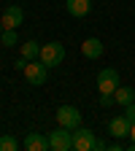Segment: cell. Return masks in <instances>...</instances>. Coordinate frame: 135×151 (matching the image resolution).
Wrapping results in <instances>:
<instances>
[{"instance_id": "cell-8", "label": "cell", "mask_w": 135, "mask_h": 151, "mask_svg": "<svg viewBox=\"0 0 135 151\" xmlns=\"http://www.w3.org/2000/svg\"><path fill=\"white\" fill-rule=\"evenodd\" d=\"M22 19H25V11L19 8V6H8L3 11V16H0V22H3L6 30H16L19 24H22Z\"/></svg>"}, {"instance_id": "cell-2", "label": "cell", "mask_w": 135, "mask_h": 151, "mask_svg": "<svg viewBox=\"0 0 135 151\" xmlns=\"http://www.w3.org/2000/svg\"><path fill=\"white\" fill-rule=\"evenodd\" d=\"M49 146L54 151H73V129L57 124V129L49 132Z\"/></svg>"}, {"instance_id": "cell-5", "label": "cell", "mask_w": 135, "mask_h": 151, "mask_svg": "<svg viewBox=\"0 0 135 151\" xmlns=\"http://www.w3.org/2000/svg\"><path fill=\"white\" fill-rule=\"evenodd\" d=\"M25 78H27L32 86H41V84H46V78H49V68H46L41 60H30L27 68H25Z\"/></svg>"}, {"instance_id": "cell-3", "label": "cell", "mask_w": 135, "mask_h": 151, "mask_svg": "<svg viewBox=\"0 0 135 151\" xmlns=\"http://www.w3.org/2000/svg\"><path fill=\"white\" fill-rule=\"evenodd\" d=\"M57 124L68 127V129L81 127V111L76 105H60V108H57Z\"/></svg>"}, {"instance_id": "cell-9", "label": "cell", "mask_w": 135, "mask_h": 151, "mask_svg": "<svg viewBox=\"0 0 135 151\" xmlns=\"http://www.w3.org/2000/svg\"><path fill=\"white\" fill-rule=\"evenodd\" d=\"M25 148L27 151H49V135H41V132H27L25 138Z\"/></svg>"}, {"instance_id": "cell-1", "label": "cell", "mask_w": 135, "mask_h": 151, "mask_svg": "<svg viewBox=\"0 0 135 151\" xmlns=\"http://www.w3.org/2000/svg\"><path fill=\"white\" fill-rule=\"evenodd\" d=\"M46 68H57V65H62L65 60V46L60 41H51V43H43L41 46V57H38Z\"/></svg>"}, {"instance_id": "cell-6", "label": "cell", "mask_w": 135, "mask_h": 151, "mask_svg": "<svg viewBox=\"0 0 135 151\" xmlns=\"http://www.w3.org/2000/svg\"><path fill=\"white\" fill-rule=\"evenodd\" d=\"M119 89V73L113 68H103L97 73V92H105V94H113Z\"/></svg>"}, {"instance_id": "cell-19", "label": "cell", "mask_w": 135, "mask_h": 151, "mask_svg": "<svg viewBox=\"0 0 135 151\" xmlns=\"http://www.w3.org/2000/svg\"><path fill=\"white\" fill-rule=\"evenodd\" d=\"M130 151H135V124H132V129H130V146H127Z\"/></svg>"}, {"instance_id": "cell-15", "label": "cell", "mask_w": 135, "mask_h": 151, "mask_svg": "<svg viewBox=\"0 0 135 151\" xmlns=\"http://www.w3.org/2000/svg\"><path fill=\"white\" fill-rule=\"evenodd\" d=\"M16 148H19V143H16L14 135H3L0 138V151H16Z\"/></svg>"}, {"instance_id": "cell-17", "label": "cell", "mask_w": 135, "mask_h": 151, "mask_svg": "<svg viewBox=\"0 0 135 151\" xmlns=\"http://www.w3.org/2000/svg\"><path fill=\"white\" fill-rule=\"evenodd\" d=\"M124 116L135 124V103H130V105H124Z\"/></svg>"}, {"instance_id": "cell-7", "label": "cell", "mask_w": 135, "mask_h": 151, "mask_svg": "<svg viewBox=\"0 0 135 151\" xmlns=\"http://www.w3.org/2000/svg\"><path fill=\"white\" fill-rule=\"evenodd\" d=\"M130 129H132V122L124 116V113H122V116H113V119L108 122V132H111L113 138H119V140L130 138Z\"/></svg>"}, {"instance_id": "cell-21", "label": "cell", "mask_w": 135, "mask_h": 151, "mask_svg": "<svg viewBox=\"0 0 135 151\" xmlns=\"http://www.w3.org/2000/svg\"><path fill=\"white\" fill-rule=\"evenodd\" d=\"M108 148H111V151H122V148H124V146H122V140H119V138H116V143H111V146H108Z\"/></svg>"}, {"instance_id": "cell-14", "label": "cell", "mask_w": 135, "mask_h": 151, "mask_svg": "<svg viewBox=\"0 0 135 151\" xmlns=\"http://www.w3.org/2000/svg\"><path fill=\"white\" fill-rule=\"evenodd\" d=\"M16 30H3L0 32V46H16Z\"/></svg>"}, {"instance_id": "cell-12", "label": "cell", "mask_w": 135, "mask_h": 151, "mask_svg": "<svg viewBox=\"0 0 135 151\" xmlns=\"http://www.w3.org/2000/svg\"><path fill=\"white\" fill-rule=\"evenodd\" d=\"M113 100H116V105H130V103H135V89H132V86H119L116 92H113Z\"/></svg>"}, {"instance_id": "cell-20", "label": "cell", "mask_w": 135, "mask_h": 151, "mask_svg": "<svg viewBox=\"0 0 135 151\" xmlns=\"http://www.w3.org/2000/svg\"><path fill=\"white\" fill-rule=\"evenodd\" d=\"M103 148H108V143H105V140H100V138H97V143H95V151H103Z\"/></svg>"}, {"instance_id": "cell-16", "label": "cell", "mask_w": 135, "mask_h": 151, "mask_svg": "<svg viewBox=\"0 0 135 151\" xmlns=\"http://www.w3.org/2000/svg\"><path fill=\"white\" fill-rule=\"evenodd\" d=\"M100 105H103V108H111V105H116L113 94H105V92H100Z\"/></svg>"}, {"instance_id": "cell-11", "label": "cell", "mask_w": 135, "mask_h": 151, "mask_svg": "<svg viewBox=\"0 0 135 151\" xmlns=\"http://www.w3.org/2000/svg\"><path fill=\"white\" fill-rule=\"evenodd\" d=\"M65 8H68L70 16L81 19V16H87L92 11V0H65Z\"/></svg>"}, {"instance_id": "cell-13", "label": "cell", "mask_w": 135, "mask_h": 151, "mask_svg": "<svg viewBox=\"0 0 135 151\" xmlns=\"http://www.w3.org/2000/svg\"><path fill=\"white\" fill-rule=\"evenodd\" d=\"M22 57H25V60H38V57H41V43H35L30 38V41L22 46Z\"/></svg>"}, {"instance_id": "cell-10", "label": "cell", "mask_w": 135, "mask_h": 151, "mask_svg": "<svg viewBox=\"0 0 135 151\" xmlns=\"http://www.w3.org/2000/svg\"><path fill=\"white\" fill-rule=\"evenodd\" d=\"M103 51H105V46H103L100 38H87L81 43V54L87 60H97V57H103Z\"/></svg>"}, {"instance_id": "cell-18", "label": "cell", "mask_w": 135, "mask_h": 151, "mask_svg": "<svg viewBox=\"0 0 135 151\" xmlns=\"http://www.w3.org/2000/svg\"><path fill=\"white\" fill-rule=\"evenodd\" d=\"M27 62H30V60H25V57H19V60L14 62V68H16V70H22V73H25V68H27Z\"/></svg>"}, {"instance_id": "cell-4", "label": "cell", "mask_w": 135, "mask_h": 151, "mask_svg": "<svg viewBox=\"0 0 135 151\" xmlns=\"http://www.w3.org/2000/svg\"><path fill=\"white\" fill-rule=\"evenodd\" d=\"M97 135L87 127H76L73 129V151H95Z\"/></svg>"}]
</instances>
